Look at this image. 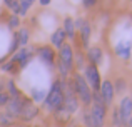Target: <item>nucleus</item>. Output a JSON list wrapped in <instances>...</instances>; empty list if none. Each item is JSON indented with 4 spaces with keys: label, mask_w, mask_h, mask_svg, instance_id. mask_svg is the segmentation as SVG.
I'll list each match as a JSON object with an SVG mask.
<instances>
[{
    "label": "nucleus",
    "mask_w": 132,
    "mask_h": 127,
    "mask_svg": "<svg viewBox=\"0 0 132 127\" xmlns=\"http://www.w3.org/2000/svg\"><path fill=\"white\" fill-rule=\"evenodd\" d=\"M3 2H5V5L9 7L12 12L17 13V10H19V0H3Z\"/></svg>",
    "instance_id": "nucleus-22"
},
{
    "label": "nucleus",
    "mask_w": 132,
    "mask_h": 127,
    "mask_svg": "<svg viewBox=\"0 0 132 127\" xmlns=\"http://www.w3.org/2000/svg\"><path fill=\"white\" fill-rule=\"evenodd\" d=\"M34 2H35V0H20L19 2V10H17L15 15H25L27 10L34 5Z\"/></svg>",
    "instance_id": "nucleus-17"
},
{
    "label": "nucleus",
    "mask_w": 132,
    "mask_h": 127,
    "mask_svg": "<svg viewBox=\"0 0 132 127\" xmlns=\"http://www.w3.org/2000/svg\"><path fill=\"white\" fill-rule=\"evenodd\" d=\"M39 55H40V59L44 60L45 64H48V65H54V59H55V54H54V50H52V47H40L39 49Z\"/></svg>",
    "instance_id": "nucleus-12"
},
{
    "label": "nucleus",
    "mask_w": 132,
    "mask_h": 127,
    "mask_svg": "<svg viewBox=\"0 0 132 127\" xmlns=\"http://www.w3.org/2000/svg\"><path fill=\"white\" fill-rule=\"evenodd\" d=\"M64 44H65V32H64V29L55 30V32L52 33V45H54V47H59V49H60Z\"/></svg>",
    "instance_id": "nucleus-14"
},
{
    "label": "nucleus",
    "mask_w": 132,
    "mask_h": 127,
    "mask_svg": "<svg viewBox=\"0 0 132 127\" xmlns=\"http://www.w3.org/2000/svg\"><path fill=\"white\" fill-rule=\"evenodd\" d=\"M12 121H13L12 115H9V114H0V125H2V127L12 125Z\"/></svg>",
    "instance_id": "nucleus-20"
},
{
    "label": "nucleus",
    "mask_w": 132,
    "mask_h": 127,
    "mask_svg": "<svg viewBox=\"0 0 132 127\" xmlns=\"http://www.w3.org/2000/svg\"><path fill=\"white\" fill-rule=\"evenodd\" d=\"M129 127H132V117H130V121H129V124H127Z\"/></svg>",
    "instance_id": "nucleus-29"
},
{
    "label": "nucleus",
    "mask_w": 132,
    "mask_h": 127,
    "mask_svg": "<svg viewBox=\"0 0 132 127\" xmlns=\"http://www.w3.org/2000/svg\"><path fill=\"white\" fill-rule=\"evenodd\" d=\"M82 2H84V5L87 7V9H90V7H94V5H95V2H97V0H82Z\"/></svg>",
    "instance_id": "nucleus-27"
},
{
    "label": "nucleus",
    "mask_w": 132,
    "mask_h": 127,
    "mask_svg": "<svg viewBox=\"0 0 132 127\" xmlns=\"http://www.w3.org/2000/svg\"><path fill=\"white\" fill-rule=\"evenodd\" d=\"M64 32H65V37H69V39L75 37V22L72 19L64 20Z\"/></svg>",
    "instance_id": "nucleus-15"
},
{
    "label": "nucleus",
    "mask_w": 132,
    "mask_h": 127,
    "mask_svg": "<svg viewBox=\"0 0 132 127\" xmlns=\"http://www.w3.org/2000/svg\"><path fill=\"white\" fill-rule=\"evenodd\" d=\"M25 100H27V99H23L22 95H17V97H10V99H9V102L5 104V107H7V114L12 115V117H19V114H20V111H22V107H23V104H25Z\"/></svg>",
    "instance_id": "nucleus-6"
},
{
    "label": "nucleus",
    "mask_w": 132,
    "mask_h": 127,
    "mask_svg": "<svg viewBox=\"0 0 132 127\" xmlns=\"http://www.w3.org/2000/svg\"><path fill=\"white\" fill-rule=\"evenodd\" d=\"M75 29H79L80 32V39H82V44L84 45H89V39H90V23L87 20H77L75 22Z\"/></svg>",
    "instance_id": "nucleus-10"
},
{
    "label": "nucleus",
    "mask_w": 132,
    "mask_h": 127,
    "mask_svg": "<svg viewBox=\"0 0 132 127\" xmlns=\"http://www.w3.org/2000/svg\"><path fill=\"white\" fill-rule=\"evenodd\" d=\"M40 3H42V5H48V3H50V0H39Z\"/></svg>",
    "instance_id": "nucleus-28"
},
{
    "label": "nucleus",
    "mask_w": 132,
    "mask_h": 127,
    "mask_svg": "<svg viewBox=\"0 0 132 127\" xmlns=\"http://www.w3.org/2000/svg\"><path fill=\"white\" fill-rule=\"evenodd\" d=\"M59 60L65 65V67L70 70L72 69V64H74V52H72V47L69 44H64L59 50Z\"/></svg>",
    "instance_id": "nucleus-9"
},
{
    "label": "nucleus",
    "mask_w": 132,
    "mask_h": 127,
    "mask_svg": "<svg viewBox=\"0 0 132 127\" xmlns=\"http://www.w3.org/2000/svg\"><path fill=\"white\" fill-rule=\"evenodd\" d=\"M17 40H19V47H25L29 42V32L25 29H20L17 32Z\"/></svg>",
    "instance_id": "nucleus-18"
},
{
    "label": "nucleus",
    "mask_w": 132,
    "mask_h": 127,
    "mask_svg": "<svg viewBox=\"0 0 132 127\" xmlns=\"http://www.w3.org/2000/svg\"><path fill=\"white\" fill-rule=\"evenodd\" d=\"M64 104V89H62V80H55L52 84L50 90L45 95V105L48 111H57Z\"/></svg>",
    "instance_id": "nucleus-1"
},
{
    "label": "nucleus",
    "mask_w": 132,
    "mask_h": 127,
    "mask_svg": "<svg viewBox=\"0 0 132 127\" xmlns=\"http://www.w3.org/2000/svg\"><path fill=\"white\" fill-rule=\"evenodd\" d=\"M84 121H85V124H87V127H94L92 117H90V112H85V114H84Z\"/></svg>",
    "instance_id": "nucleus-26"
},
{
    "label": "nucleus",
    "mask_w": 132,
    "mask_h": 127,
    "mask_svg": "<svg viewBox=\"0 0 132 127\" xmlns=\"http://www.w3.org/2000/svg\"><path fill=\"white\" fill-rule=\"evenodd\" d=\"M30 57H32V52H30L27 47H22V49L19 50V52L13 54L12 57V62L13 64H20V65H25L27 62L30 60Z\"/></svg>",
    "instance_id": "nucleus-11"
},
{
    "label": "nucleus",
    "mask_w": 132,
    "mask_h": 127,
    "mask_svg": "<svg viewBox=\"0 0 132 127\" xmlns=\"http://www.w3.org/2000/svg\"><path fill=\"white\" fill-rule=\"evenodd\" d=\"M87 57H89V60H90L92 65H97V64H100V60H102V50H100L99 47H92V49H89Z\"/></svg>",
    "instance_id": "nucleus-13"
},
{
    "label": "nucleus",
    "mask_w": 132,
    "mask_h": 127,
    "mask_svg": "<svg viewBox=\"0 0 132 127\" xmlns=\"http://www.w3.org/2000/svg\"><path fill=\"white\" fill-rule=\"evenodd\" d=\"M7 94H9V97H17V95H20V92H19V89L15 87V82L10 79L9 80V84H7Z\"/></svg>",
    "instance_id": "nucleus-19"
},
{
    "label": "nucleus",
    "mask_w": 132,
    "mask_h": 127,
    "mask_svg": "<svg viewBox=\"0 0 132 127\" xmlns=\"http://www.w3.org/2000/svg\"><path fill=\"white\" fill-rule=\"evenodd\" d=\"M32 97H34V100H35V102L44 100V99H45V92H44V90H34Z\"/></svg>",
    "instance_id": "nucleus-24"
},
{
    "label": "nucleus",
    "mask_w": 132,
    "mask_h": 127,
    "mask_svg": "<svg viewBox=\"0 0 132 127\" xmlns=\"http://www.w3.org/2000/svg\"><path fill=\"white\" fill-rule=\"evenodd\" d=\"M74 90H75V95L82 100V104H84L85 107H90L94 92H92V89L89 87L87 80H85L82 75H79V74L74 77Z\"/></svg>",
    "instance_id": "nucleus-3"
},
{
    "label": "nucleus",
    "mask_w": 132,
    "mask_h": 127,
    "mask_svg": "<svg viewBox=\"0 0 132 127\" xmlns=\"http://www.w3.org/2000/svg\"><path fill=\"white\" fill-rule=\"evenodd\" d=\"M92 109H90V117H92L94 127H104V122H105V111H107V105L102 102L99 92H94L92 95Z\"/></svg>",
    "instance_id": "nucleus-2"
},
{
    "label": "nucleus",
    "mask_w": 132,
    "mask_h": 127,
    "mask_svg": "<svg viewBox=\"0 0 132 127\" xmlns=\"http://www.w3.org/2000/svg\"><path fill=\"white\" fill-rule=\"evenodd\" d=\"M19 25H20L19 17H17V15H12V17L9 19V27H10V29H17Z\"/></svg>",
    "instance_id": "nucleus-23"
},
{
    "label": "nucleus",
    "mask_w": 132,
    "mask_h": 127,
    "mask_svg": "<svg viewBox=\"0 0 132 127\" xmlns=\"http://www.w3.org/2000/svg\"><path fill=\"white\" fill-rule=\"evenodd\" d=\"M84 79L87 80V84H89V87L92 89V92H97L99 90V87H100V75H99V70H97V67L95 65H92V64H89L87 65V69H85V75H84Z\"/></svg>",
    "instance_id": "nucleus-4"
},
{
    "label": "nucleus",
    "mask_w": 132,
    "mask_h": 127,
    "mask_svg": "<svg viewBox=\"0 0 132 127\" xmlns=\"http://www.w3.org/2000/svg\"><path fill=\"white\" fill-rule=\"evenodd\" d=\"M37 114H39V107H37L34 102L25 100V104H23V107H22V111H20L19 117L22 119V121L29 122V121H32V119H35Z\"/></svg>",
    "instance_id": "nucleus-8"
},
{
    "label": "nucleus",
    "mask_w": 132,
    "mask_h": 127,
    "mask_svg": "<svg viewBox=\"0 0 132 127\" xmlns=\"http://www.w3.org/2000/svg\"><path fill=\"white\" fill-rule=\"evenodd\" d=\"M119 114H120V119H122V124H129L130 117H132V97H124L120 100V105H119Z\"/></svg>",
    "instance_id": "nucleus-7"
},
{
    "label": "nucleus",
    "mask_w": 132,
    "mask_h": 127,
    "mask_svg": "<svg viewBox=\"0 0 132 127\" xmlns=\"http://www.w3.org/2000/svg\"><path fill=\"white\" fill-rule=\"evenodd\" d=\"M97 92H99L100 99H102V102L105 105L112 104L116 89H114V85H112V82H110V80H102V82H100V87H99V90H97Z\"/></svg>",
    "instance_id": "nucleus-5"
},
{
    "label": "nucleus",
    "mask_w": 132,
    "mask_h": 127,
    "mask_svg": "<svg viewBox=\"0 0 132 127\" xmlns=\"http://www.w3.org/2000/svg\"><path fill=\"white\" fill-rule=\"evenodd\" d=\"M130 42L127 44H119V45L116 47V54L119 57H122V59H127V57H130Z\"/></svg>",
    "instance_id": "nucleus-16"
},
{
    "label": "nucleus",
    "mask_w": 132,
    "mask_h": 127,
    "mask_svg": "<svg viewBox=\"0 0 132 127\" xmlns=\"http://www.w3.org/2000/svg\"><path fill=\"white\" fill-rule=\"evenodd\" d=\"M112 124L114 127H122V119H120V114H119V109H116L114 111V117H112Z\"/></svg>",
    "instance_id": "nucleus-21"
},
{
    "label": "nucleus",
    "mask_w": 132,
    "mask_h": 127,
    "mask_svg": "<svg viewBox=\"0 0 132 127\" xmlns=\"http://www.w3.org/2000/svg\"><path fill=\"white\" fill-rule=\"evenodd\" d=\"M9 94H7V92L5 90H2V92H0V107H2V105H5L7 104V102H9Z\"/></svg>",
    "instance_id": "nucleus-25"
}]
</instances>
